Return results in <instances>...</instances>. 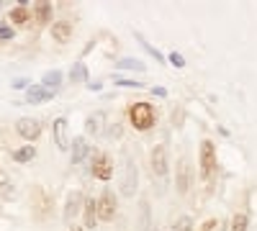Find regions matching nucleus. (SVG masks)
I'll return each instance as SVG.
<instances>
[{
  "instance_id": "obj_16",
  "label": "nucleus",
  "mask_w": 257,
  "mask_h": 231,
  "mask_svg": "<svg viewBox=\"0 0 257 231\" xmlns=\"http://www.w3.org/2000/svg\"><path fill=\"white\" fill-rule=\"evenodd\" d=\"M29 21H31V8L29 6H18V8L11 11V24L24 26V24H29Z\"/></svg>"
},
{
  "instance_id": "obj_27",
  "label": "nucleus",
  "mask_w": 257,
  "mask_h": 231,
  "mask_svg": "<svg viewBox=\"0 0 257 231\" xmlns=\"http://www.w3.org/2000/svg\"><path fill=\"white\" fill-rule=\"evenodd\" d=\"M170 65H175V67H185V59H183V54L173 52V54H170Z\"/></svg>"
},
{
  "instance_id": "obj_13",
  "label": "nucleus",
  "mask_w": 257,
  "mask_h": 231,
  "mask_svg": "<svg viewBox=\"0 0 257 231\" xmlns=\"http://www.w3.org/2000/svg\"><path fill=\"white\" fill-rule=\"evenodd\" d=\"M90 154V146H88V141H85L82 136H77V139H72V164H80L85 157Z\"/></svg>"
},
{
  "instance_id": "obj_14",
  "label": "nucleus",
  "mask_w": 257,
  "mask_h": 231,
  "mask_svg": "<svg viewBox=\"0 0 257 231\" xmlns=\"http://www.w3.org/2000/svg\"><path fill=\"white\" fill-rule=\"evenodd\" d=\"M34 18H36V24H49L52 21V3H47V0L34 3Z\"/></svg>"
},
{
  "instance_id": "obj_8",
  "label": "nucleus",
  "mask_w": 257,
  "mask_h": 231,
  "mask_svg": "<svg viewBox=\"0 0 257 231\" xmlns=\"http://www.w3.org/2000/svg\"><path fill=\"white\" fill-rule=\"evenodd\" d=\"M52 129H54V144H57V149L67 152V149H70V139H67V118H57V121L52 123Z\"/></svg>"
},
{
  "instance_id": "obj_11",
  "label": "nucleus",
  "mask_w": 257,
  "mask_h": 231,
  "mask_svg": "<svg viewBox=\"0 0 257 231\" xmlns=\"http://www.w3.org/2000/svg\"><path fill=\"white\" fill-rule=\"evenodd\" d=\"M82 200H85L82 193H80V190H72V193L67 195V205H64V218H67V221L75 218V216L82 211Z\"/></svg>"
},
{
  "instance_id": "obj_28",
  "label": "nucleus",
  "mask_w": 257,
  "mask_h": 231,
  "mask_svg": "<svg viewBox=\"0 0 257 231\" xmlns=\"http://www.w3.org/2000/svg\"><path fill=\"white\" fill-rule=\"evenodd\" d=\"M116 85H121V88H134V90H137V88H144L142 82H134V80H116Z\"/></svg>"
},
{
  "instance_id": "obj_3",
  "label": "nucleus",
  "mask_w": 257,
  "mask_h": 231,
  "mask_svg": "<svg viewBox=\"0 0 257 231\" xmlns=\"http://www.w3.org/2000/svg\"><path fill=\"white\" fill-rule=\"evenodd\" d=\"M95 213H98L100 221H113V216H116V195L111 190H105L95 200Z\"/></svg>"
},
{
  "instance_id": "obj_18",
  "label": "nucleus",
  "mask_w": 257,
  "mask_h": 231,
  "mask_svg": "<svg viewBox=\"0 0 257 231\" xmlns=\"http://www.w3.org/2000/svg\"><path fill=\"white\" fill-rule=\"evenodd\" d=\"M36 157V149L31 144H26V146H21V149H16L13 152V162H18V164H24V162H31Z\"/></svg>"
},
{
  "instance_id": "obj_20",
  "label": "nucleus",
  "mask_w": 257,
  "mask_h": 231,
  "mask_svg": "<svg viewBox=\"0 0 257 231\" xmlns=\"http://www.w3.org/2000/svg\"><path fill=\"white\" fill-rule=\"evenodd\" d=\"M118 70H137V72H144L147 67H144V62H142V59L126 57V59H121V62H118Z\"/></svg>"
},
{
  "instance_id": "obj_31",
  "label": "nucleus",
  "mask_w": 257,
  "mask_h": 231,
  "mask_svg": "<svg viewBox=\"0 0 257 231\" xmlns=\"http://www.w3.org/2000/svg\"><path fill=\"white\" fill-rule=\"evenodd\" d=\"M72 231H82V228H72Z\"/></svg>"
},
{
  "instance_id": "obj_7",
  "label": "nucleus",
  "mask_w": 257,
  "mask_h": 231,
  "mask_svg": "<svg viewBox=\"0 0 257 231\" xmlns=\"http://www.w3.org/2000/svg\"><path fill=\"white\" fill-rule=\"evenodd\" d=\"M90 170H93V175L98 177V180H111L113 177V162H111V157L108 154H98L95 159H93V167H90Z\"/></svg>"
},
{
  "instance_id": "obj_19",
  "label": "nucleus",
  "mask_w": 257,
  "mask_h": 231,
  "mask_svg": "<svg viewBox=\"0 0 257 231\" xmlns=\"http://www.w3.org/2000/svg\"><path fill=\"white\" fill-rule=\"evenodd\" d=\"M59 82H62V72L52 70V72H47L44 77H41V88H47V90H54V88H59Z\"/></svg>"
},
{
  "instance_id": "obj_4",
  "label": "nucleus",
  "mask_w": 257,
  "mask_h": 231,
  "mask_svg": "<svg viewBox=\"0 0 257 231\" xmlns=\"http://www.w3.org/2000/svg\"><path fill=\"white\" fill-rule=\"evenodd\" d=\"M137 190V164L132 162V157L123 154V177H121V193L132 195Z\"/></svg>"
},
{
  "instance_id": "obj_29",
  "label": "nucleus",
  "mask_w": 257,
  "mask_h": 231,
  "mask_svg": "<svg viewBox=\"0 0 257 231\" xmlns=\"http://www.w3.org/2000/svg\"><path fill=\"white\" fill-rule=\"evenodd\" d=\"M13 39V29L11 26H0V41H8Z\"/></svg>"
},
{
  "instance_id": "obj_26",
  "label": "nucleus",
  "mask_w": 257,
  "mask_h": 231,
  "mask_svg": "<svg viewBox=\"0 0 257 231\" xmlns=\"http://www.w3.org/2000/svg\"><path fill=\"white\" fill-rule=\"evenodd\" d=\"M175 231H193V221L185 216V218H180L178 221V226H175Z\"/></svg>"
},
{
  "instance_id": "obj_15",
  "label": "nucleus",
  "mask_w": 257,
  "mask_h": 231,
  "mask_svg": "<svg viewBox=\"0 0 257 231\" xmlns=\"http://www.w3.org/2000/svg\"><path fill=\"white\" fill-rule=\"evenodd\" d=\"M54 90H47V88H41V85H31L29 93H26V100L29 103H44V100H52Z\"/></svg>"
},
{
  "instance_id": "obj_25",
  "label": "nucleus",
  "mask_w": 257,
  "mask_h": 231,
  "mask_svg": "<svg viewBox=\"0 0 257 231\" xmlns=\"http://www.w3.org/2000/svg\"><path fill=\"white\" fill-rule=\"evenodd\" d=\"M198 231H219V221H216V218H208V221L201 223Z\"/></svg>"
},
{
  "instance_id": "obj_22",
  "label": "nucleus",
  "mask_w": 257,
  "mask_h": 231,
  "mask_svg": "<svg viewBox=\"0 0 257 231\" xmlns=\"http://www.w3.org/2000/svg\"><path fill=\"white\" fill-rule=\"evenodd\" d=\"M85 77H88V67H85V65H75L72 72H70V80L72 82H82Z\"/></svg>"
},
{
  "instance_id": "obj_17",
  "label": "nucleus",
  "mask_w": 257,
  "mask_h": 231,
  "mask_svg": "<svg viewBox=\"0 0 257 231\" xmlns=\"http://www.w3.org/2000/svg\"><path fill=\"white\" fill-rule=\"evenodd\" d=\"M82 213H85V226L88 228H95V221H98V213H95V200L88 198L82 205Z\"/></svg>"
},
{
  "instance_id": "obj_21",
  "label": "nucleus",
  "mask_w": 257,
  "mask_h": 231,
  "mask_svg": "<svg viewBox=\"0 0 257 231\" xmlns=\"http://www.w3.org/2000/svg\"><path fill=\"white\" fill-rule=\"evenodd\" d=\"M100 123H103V113H95V116H90V118H88V131L98 136V134H100Z\"/></svg>"
},
{
  "instance_id": "obj_5",
  "label": "nucleus",
  "mask_w": 257,
  "mask_h": 231,
  "mask_svg": "<svg viewBox=\"0 0 257 231\" xmlns=\"http://www.w3.org/2000/svg\"><path fill=\"white\" fill-rule=\"evenodd\" d=\"M16 134L24 136L26 141H36L41 136V123L36 118H18L16 121Z\"/></svg>"
},
{
  "instance_id": "obj_23",
  "label": "nucleus",
  "mask_w": 257,
  "mask_h": 231,
  "mask_svg": "<svg viewBox=\"0 0 257 231\" xmlns=\"http://www.w3.org/2000/svg\"><path fill=\"white\" fill-rule=\"evenodd\" d=\"M137 39L142 41V47H144V49H147V52H149V54H152V57H155V59L160 62V65H162V62H165V57H162V54H160V52H157V49H155L152 44H149V41H147V39H144L142 34H137Z\"/></svg>"
},
{
  "instance_id": "obj_1",
  "label": "nucleus",
  "mask_w": 257,
  "mask_h": 231,
  "mask_svg": "<svg viewBox=\"0 0 257 231\" xmlns=\"http://www.w3.org/2000/svg\"><path fill=\"white\" fill-rule=\"evenodd\" d=\"M128 121H132L137 131H149L155 126L157 116L149 103H134V106H128Z\"/></svg>"
},
{
  "instance_id": "obj_24",
  "label": "nucleus",
  "mask_w": 257,
  "mask_h": 231,
  "mask_svg": "<svg viewBox=\"0 0 257 231\" xmlns=\"http://www.w3.org/2000/svg\"><path fill=\"white\" fill-rule=\"evenodd\" d=\"M247 216L244 213H237V216H234L231 218V231H247Z\"/></svg>"
},
{
  "instance_id": "obj_6",
  "label": "nucleus",
  "mask_w": 257,
  "mask_h": 231,
  "mask_svg": "<svg viewBox=\"0 0 257 231\" xmlns=\"http://www.w3.org/2000/svg\"><path fill=\"white\" fill-rule=\"evenodd\" d=\"M149 162H152V172H155L157 177H165V175H167V149H165V144L152 146Z\"/></svg>"
},
{
  "instance_id": "obj_9",
  "label": "nucleus",
  "mask_w": 257,
  "mask_h": 231,
  "mask_svg": "<svg viewBox=\"0 0 257 231\" xmlns=\"http://www.w3.org/2000/svg\"><path fill=\"white\" fill-rule=\"evenodd\" d=\"M34 208H36V216L44 218L52 211V198L47 195L44 187H34Z\"/></svg>"
},
{
  "instance_id": "obj_2",
  "label": "nucleus",
  "mask_w": 257,
  "mask_h": 231,
  "mask_svg": "<svg viewBox=\"0 0 257 231\" xmlns=\"http://www.w3.org/2000/svg\"><path fill=\"white\" fill-rule=\"evenodd\" d=\"M198 164H201V175H203V177H211L213 170H216V146H213L211 139H203V141H201Z\"/></svg>"
},
{
  "instance_id": "obj_10",
  "label": "nucleus",
  "mask_w": 257,
  "mask_h": 231,
  "mask_svg": "<svg viewBox=\"0 0 257 231\" xmlns=\"http://www.w3.org/2000/svg\"><path fill=\"white\" fill-rule=\"evenodd\" d=\"M52 39L57 44H70L72 41V24L70 21H57V24H52Z\"/></svg>"
},
{
  "instance_id": "obj_12",
  "label": "nucleus",
  "mask_w": 257,
  "mask_h": 231,
  "mask_svg": "<svg viewBox=\"0 0 257 231\" xmlns=\"http://www.w3.org/2000/svg\"><path fill=\"white\" fill-rule=\"evenodd\" d=\"M188 190H190V164H188V159H183L178 167V193L185 195Z\"/></svg>"
},
{
  "instance_id": "obj_30",
  "label": "nucleus",
  "mask_w": 257,
  "mask_h": 231,
  "mask_svg": "<svg viewBox=\"0 0 257 231\" xmlns=\"http://www.w3.org/2000/svg\"><path fill=\"white\" fill-rule=\"evenodd\" d=\"M26 85H29V80H24V77H21V80H16V82H13V88H16V90H24Z\"/></svg>"
}]
</instances>
